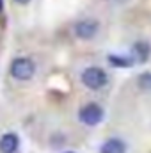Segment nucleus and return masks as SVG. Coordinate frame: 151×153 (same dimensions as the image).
Wrapping results in <instances>:
<instances>
[{
  "label": "nucleus",
  "instance_id": "nucleus-1",
  "mask_svg": "<svg viewBox=\"0 0 151 153\" xmlns=\"http://www.w3.org/2000/svg\"><path fill=\"white\" fill-rule=\"evenodd\" d=\"M11 76L16 78V80H30L34 73H36V62L30 59V57H16L13 62H11Z\"/></svg>",
  "mask_w": 151,
  "mask_h": 153
},
{
  "label": "nucleus",
  "instance_id": "nucleus-2",
  "mask_svg": "<svg viewBox=\"0 0 151 153\" xmlns=\"http://www.w3.org/2000/svg\"><path fill=\"white\" fill-rule=\"evenodd\" d=\"M82 82H84L85 87L96 91V89H101V87L107 85L109 75H107L105 70H101L98 66H91V68H85L82 71Z\"/></svg>",
  "mask_w": 151,
  "mask_h": 153
},
{
  "label": "nucleus",
  "instance_id": "nucleus-3",
  "mask_svg": "<svg viewBox=\"0 0 151 153\" xmlns=\"http://www.w3.org/2000/svg\"><path fill=\"white\" fill-rule=\"evenodd\" d=\"M103 116H105V111L101 105L91 102V103H85L84 107H80L78 111V119L84 123V125H89V126H96L103 121Z\"/></svg>",
  "mask_w": 151,
  "mask_h": 153
},
{
  "label": "nucleus",
  "instance_id": "nucleus-4",
  "mask_svg": "<svg viewBox=\"0 0 151 153\" xmlns=\"http://www.w3.org/2000/svg\"><path fill=\"white\" fill-rule=\"evenodd\" d=\"M98 30H100V23H98L96 20H93V18L78 20L75 23V27H73L75 36L78 39H82V41H91V39H94L96 34H98Z\"/></svg>",
  "mask_w": 151,
  "mask_h": 153
},
{
  "label": "nucleus",
  "instance_id": "nucleus-5",
  "mask_svg": "<svg viewBox=\"0 0 151 153\" xmlns=\"http://www.w3.org/2000/svg\"><path fill=\"white\" fill-rule=\"evenodd\" d=\"M20 148V137L14 132H7L0 137V153H16Z\"/></svg>",
  "mask_w": 151,
  "mask_h": 153
},
{
  "label": "nucleus",
  "instance_id": "nucleus-6",
  "mask_svg": "<svg viewBox=\"0 0 151 153\" xmlns=\"http://www.w3.org/2000/svg\"><path fill=\"white\" fill-rule=\"evenodd\" d=\"M151 55V46L148 41H137L132 46V57L135 62H146Z\"/></svg>",
  "mask_w": 151,
  "mask_h": 153
},
{
  "label": "nucleus",
  "instance_id": "nucleus-7",
  "mask_svg": "<svg viewBox=\"0 0 151 153\" xmlns=\"http://www.w3.org/2000/svg\"><path fill=\"white\" fill-rule=\"evenodd\" d=\"M100 153H126V144L117 139V137H112V139H107L101 148H100Z\"/></svg>",
  "mask_w": 151,
  "mask_h": 153
},
{
  "label": "nucleus",
  "instance_id": "nucleus-8",
  "mask_svg": "<svg viewBox=\"0 0 151 153\" xmlns=\"http://www.w3.org/2000/svg\"><path fill=\"white\" fill-rule=\"evenodd\" d=\"M109 62L112 64L114 68H132L135 64L133 57H126V55H117V53H110L109 55Z\"/></svg>",
  "mask_w": 151,
  "mask_h": 153
},
{
  "label": "nucleus",
  "instance_id": "nucleus-9",
  "mask_svg": "<svg viewBox=\"0 0 151 153\" xmlns=\"http://www.w3.org/2000/svg\"><path fill=\"white\" fill-rule=\"evenodd\" d=\"M137 85L142 89V91H148L151 93V73L146 71V73H141L137 76Z\"/></svg>",
  "mask_w": 151,
  "mask_h": 153
},
{
  "label": "nucleus",
  "instance_id": "nucleus-10",
  "mask_svg": "<svg viewBox=\"0 0 151 153\" xmlns=\"http://www.w3.org/2000/svg\"><path fill=\"white\" fill-rule=\"evenodd\" d=\"M14 2H16V4H29L30 0H14Z\"/></svg>",
  "mask_w": 151,
  "mask_h": 153
},
{
  "label": "nucleus",
  "instance_id": "nucleus-11",
  "mask_svg": "<svg viewBox=\"0 0 151 153\" xmlns=\"http://www.w3.org/2000/svg\"><path fill=\"white\" fill-rule=\"evenodd\" d=\"M4 11V0H0V13Z\"/></svg>",
  "mask_w": 151,
  "mask_h": 153
},
{
  "label": "nucleus",
  "instance_id": "nucleus-12",
  "mask_svg": "<svg viewBox=\"0 0 151 153\" xmlns=\"http://www.w3.org/2000/svg\"><path fill=\"white\" fill-rule=\"evenodd\" d=\"M107 2H119V0H107Z\"/></svg>",
  "mask_w": 151,
  "mask_h": 153
},
{
  "label": "nucleus",
  "instance_id": "nucleus-13",
  "mask_svg": "<svg viewBox=\"0 0 151 153\" xmlns=\"http://www.w3.org/2000/svg\"><path fill=\"white\" fill-rule=\"evenodd\" d=\"M66 153H73V152H66Z\"/></svg>",
  "mask_w": 151,
  "mask_h": 153
}]
</instances>
